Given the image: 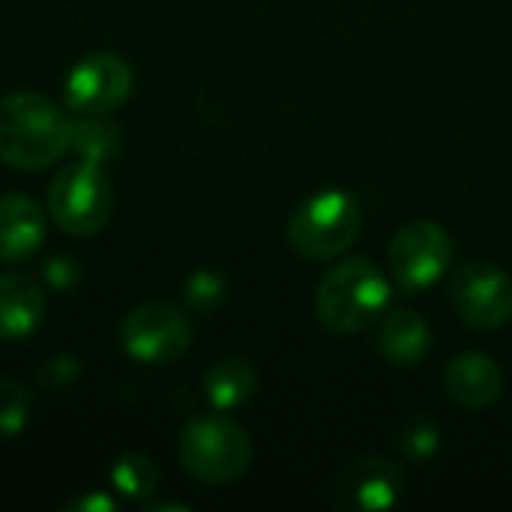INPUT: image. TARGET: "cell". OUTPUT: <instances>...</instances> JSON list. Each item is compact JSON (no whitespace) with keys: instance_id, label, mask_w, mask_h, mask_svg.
I'll return each mask as SVG.
<instances>
[{"instance_id":"6da1fadb","label":"cell","mask_w":512,"mask_h":512,"mask_svg":"<svg viewBox=\"0 0 512 512\" xmlns=\"http://www.w3.org/2000/svg\"><path fill=\"white\" fill-rule=\"evenodd\" d=\"M72 141L69 117L39 93L0 99V159L21 171L54 165Z\"/></svg>"},{"instance_id":"7a4b0ae2","label":"cell","mask_w":512,"mask_h":512,"mask_svg":"<svg viewBox=\"0 0 512 512\" xmlns=\"http://www.w3.org/2000/svg\"><path fill=\"white\" fill-rule=\"evenodd\" d=\"M390 297V279L378 264L366 258H345L318 282L315 312L327 330L357 336L390 312Z\"/></svg>"},{"instance_id":"3957f363","label":"cell","mask_w":512,"mask_h":512,"mask_svg":"<svg viewBox=\"0 0 512 512\" xmlns=\"http://www.w3.org/2000/svg\"><path fill=\"white\" fill-rule=\"evenodd\" d=\"M363 228L360 201L345 189H324L303 198L288 219V243L297 255L330 261L348 252Z\"/></svg>"},{"instance_id":"277c9868","label":"cell","mask_w":512,"mask_h":512,"mask_svg":"<svg viewBox=\"0 0 512 512\" xmlns=\"http://www.w3.org/2000/svg\"><path fill=\"white\" fill-rule=\"evenodd\" d=\"M180 465L207 486L234 483L252 465V438L225 414H201L180 435Z\"/></svg>"},{"instance_id":"5b68a950","label":"cell","mask_w":512,"mask_h":512,"mask_svg":"<svg viewBox=\"0 0 512 512\" xmlns=\"http://www.w3.org/2000/svg\"><path fill=\"white\" fill-rule=\"evenodd\" d=\"M111 210L114 195L102 165L81 159L63 168L48 186V213L54 225H60V231L72 237H90L102 231Z\"/></svg>"},{"instance_id":"8992f818","label":"cell","mask_w":512,"mask_h":512,"mask_svg":"<svg viewBox=\"0 0 512 512\" xmlns=\"http://www.w3.org/2000/svg\"><path fill=\"white\" fill-rule=\"evenodd\" d=\"M393 282L405 291L432 288L453 264V237L432 219H417L399 228L387 252Z\"/></svg>"},{"instance_id":"52a82bcc","label":"cell","mask_w":512,"mask_h":512,"mask_svg":"<svg viewBox=\"0 0 512 512\" xmlns=\"http://www.w3.org/2000/svg\"><path fill=\"white\" fill-rule=\"evenodd\" d=\"M450 300L474 330H501L512 318V276L492 261H468L450 279Z\"/></svg>"},{"instance_id":"ba28073f","label":"cell","mask_w":512,"mask_h":512,"mask_svg":"<svg viewBox=\"0 0 512 512\" xmlns=\"http://www.w3.org/2000/svg\"><path fill=\"white\" fill-rule=\"evenodd\" d=\"M123 348L138 363H174L192 345V324L171 303H141L120 327Z\"/></svg>"},{"instance_id":"9c48e42d","label":"cell","mask_w":512,"mask_h":512,"mask_svg":"<svg viewBox=\"0 0 512 512\" xmlns=\"http://www.w3.org/2000/svg\"><path fill=\"white\" fill-rule=\"evenodd\" d=\"M132 93V69L120 54H87L66 75V105L84 117H105L117 111Z\"/></svg>"},{"instance_id":"30bf717a","label":"cell","mask_w":512,"mask_h":512,"mask_svg":"<svg viewBox=\"0 0 512 512\" xmlns=\"http://www.w3.org/2000/svg\"><path fill=\"white\" fill-rule=\"evenodd\" d=\"M405 489L402 471L384 456H357L333 480L336 510L381 512L399 504Z\"/></svg>"},{"instance_id":"8fae6325","label":"cell","mask_w":512,"mask_h":512,"mask_svg":"<svg viewBox=\"0 0 512 512\" xmlns=\"http://www.w3.org/2000/svg\"><path fill=\"white\" fill-rule=\"evenodd\" d=\"M444 390L459 408L483 411L504 396V372L489 354H459L447 363Z\"/></svg>"},{"instance_id":"7c38bea8","label":"cell","mask_w":512,"mask_h":512,"mask_svg":"<svg viewBox=\"0 0 512 512\" xmlns=\"http://www.w3.org/2000/svg\"><path fill=\"white\" fill-rule=\"evenodd\" d=\"M45 240V213L30 195L0 198V261H24Z\"/></svg>"},{"instance_id":"4fadbf2b","label":"cell","mask_w":512,"mask_h":512,"mask_svg":"<svg viewBox=\"0 0 512 512\" xmlns=\"http://www.w3.org/2000/svg\"><path fill=\"white\" fill-rule=\"evenodd\" d=\"M45 315V297L39 285L21 273L0 276V339L30 336Z\"/></svg>"},{"instance_id":"5bb4252c","label":"cell","mask_w":512,"mask_h":512,"mask_svg":"<svg viewBox=\"0 0 512 512\" xmlns=\"http://www.w3.org/2000/svg\"><path fill=\"white\" fill-rule=\"evenodd\" d=\"M378 345L387 363L393 366H414L429 354L432 330L426 318L414 309H390L381 318Z\"/></svg>"},{"instance_id":"9a60e30c","label":"cell","mask_w":512,"mask_h":512,"mask_svg":"<svg viewBox=\"0 0 512 512\" xmlns=\"http://www.w3.org/2000/svg\"><path fill=\"white\" fill-rule=\"evenodd\" d=\"M204 396L213 408L219 411H234L240 405H246L255 390H258V375L252 369V363L246 360H237V357H228V360H219L213 363L207 372H204Z\"/></svg>"},{"instance_id":"2e32d148","label":"cell","mask_w":512,"mask_h":512,"mask_svg":"<svg viewBox=\"0 0 512 512\" xmlns=\"http://www.w3.org/2000/svg\"><path fill=\"white\" fill-rule=\"evenodd\" d=\"M69 147H75V153L84 159V162H93V165H105L111 159L120 156L123 150V135H120V126L102 120V117H84L78 123H72V141Z\"/></svg>"},{"instance_id":"e0dca14e","label":"cell","mask_w":512,"mask_h":512,"mask_svg":"<svg viewBox=\"0 0 512 512\" xmlns=\"http://www.w3.org/2000/svg\"><path fill=\"white\" fill-rule=\"evenodd\" d=\"M111 483H114V489L123 492L126 498H138V501H141V498H147V495L156 492V486H159V471H156V465H153L147 456L129 453V456H123V459L114 462Z\"/></svg>"},{"instance_id":"ac0fdd59","label":"cell","mask_w":512,"mask_h":512,"mask_svg":"<svg viewBox=\"0 0 512 512\" xmlns=\"http://www.w3.org/2000/svg\"><path fill=\"white\" fill-rule=\"evenodd\" d=\"M396 447L402 450V456H408L414 462H426L441 447V429L432 420H426V417H411L408 423L399 426Z\"/></svg>"},{"instance_id":"d6986e66","label":"cell","mask_w":512,"mask_h":512,"mask_svg":"<svg viewBox=\"0 0 512 512\" xmlns=\"http://www.w3.org/2000/svg\"><path fill=\"white\" fill-rule=\"evenodd\" d=\"M183 294H186V303H189L195 312L207 315V312H216V309L225 303V297H228V282H225V276L216 273V270H198V273L189 276Z\"/></svg>"},{"instance_id":"ffe728a7","label":"cell","mask_w":512,"mask_h":512,"mask_svg":"<svg viewBox=\"0 0 512 512\" xmlns=\"http://www.w3.org/2000/svg\"><path fill=\"white\" fill-rule=\"evenodd\" d=\"M30 417V399L12 378H0V435H15Z\"/></svg>"},{"instance_id":"44dd1931","label":"cell","mask_w":512,"mask_h":512,"mask_svg":"<svg viewBox=\"0 0 512 512\" xmlns=\"http://www.w3.org/2000/svg\"><path fill=\"white\" fill-rule=\"evenodd\" d=\"M66 510H75V512H108L114 510V501L111 498H105V495H84V498H75V501H69L66 504Z\"/></svg>"}]
</instances>
